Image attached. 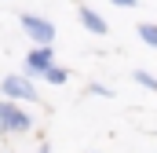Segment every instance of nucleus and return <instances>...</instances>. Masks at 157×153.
I'll return each instance as SVG.
<instances>
[{
  "instance_id": "obj_1",
  "label": "nucleus",
  "mask_w": 157,
  "mask_h": 153,
  "mask_svg": "<svg viewBox=\"0 0 157 153\" xmlns=\"http://www.w3.org/2000/svg\"><path fill=\"white\" fill-rule=\"evenodd\" d=\"M26 131H33V117L18 102L4 99L0 102V135H26Z\"/></svg>"
},
{
  "instance_id": "obj_2",
  "label": "nucleus",
  "mask_w": 157,
  "mask_h": 153,
  "mask_svg": "<svg viewBox=\"0 0 157 153\" xmlns=\"http://www.w3.org/2000/svg\"><path fill=\"white\" fill-rule=\"evenodd\" d=\"M18 22H22L26 37L33 40L37 47H51V40H55V26H51L48 18H40V15H33V11H22Z\"/></svg>"
},
{
  "instance_id": "obj_3",
  "label": "nucleus",
  "mask_w": 157,
  "mask_h": 153,
  "mask_svg": "<svg viewBox=\"0 0 157 153\" xmlns=\"http://www.w3.org/2000/svg\"><path fill=\"white\" fill-rule=\"evenodd\" d=\"M0 91H4V99H11V102H37V88H33V80L26 73H11L0 80Z\"/></svg>"
},
{
  "instance_id": "obj_4",
  "label": "nucleus",
  "mask_w": 157,
  "mask_h": 153,
  "mask_svg": "<svg viewBox=\"0 0 157 153\" xmlns=\"http://www.w3.org/2000/svg\"><path fill=\"white\" fill-rule=\"evenodd\" d=\"M55 66V51L51 47H33L29 55H26V76H40L44 80V73Z\"/></svg>"
},
{
  "instance_id": "obj_5",
  "label": "nucleus",
  "mask_w": 157,
  "mask_h": 153,
  "mask_svg": "<svg viewBox=\"0 0 157 153\" xmlns=\"http://www.w3.org/2000/svg\"><path fill=\"white\" fill-rule=\"evenodd\" d=\"M77 18H80V26L88 29V33H95V37H106V18L99 15V11H91V7H77Z\"/></svg>"
},
{
  "instance_id": "obj_6",
  "label": "nucleus",
  "mask_w": 157,
  "mask_h": 153,
  "mask_svg": "<svg viewBox=\"0 0 157 153\" xmlns=\"http://www.w3.org/2000/svg\"><path fill=\"white\" fill-rule=\"evenodd\" d=\"M139 40L157 47V22H139Z\"/></svg>"
},
{
  "instance_id": "obj_7",
  "label": "nucleus",
  "mask_w": 157,
  "mask_h": 153,
  "mask_svg": "<svg viewBox=\"0 0 157 153\" xmlns=\"http://www.w3.org/2000/svg\"><path fill=\"white\" fill-rule=\"evenodd\" d=\"M44 80H48V84H55V88H59V84H66V80H70V73H66V69H62V66H51V69H48V73H44Z\"/></svg>"
},
{
  "instance_id": "obj_8",
  "label": "nucleus",
  "mask_w": 157,
  "mask_h": 153,
  "mask_svg": "<svg viewBox=\"0 0 157 153\" xmlns=\"http://www.w3.org/2000/svg\"><path fill=\"white\" fill-rule=\"evenodd\" d=\"M132 76H135V80H139L143 88H150V91H157V76H150V73H146V69H135V73H132Z\"/></svg>"
},
{
  "instance_id": "obj_9",
  "label": "nucleus",
  "mask_w": 157,
  "mask_h": 153,
  "mask_svg": "<svg viewBox=\"0 0 157 153\" xmlns=\"http://www.w3.org/2000/svg\"><path fill=\"white\" fill-rule=\"evenodd\" d=\"M88 95H102V99H110L113 91H110V88H102V84H91V88H88Z\"/></svg>"
},
{
  "instance_id": "obj_10",
  "label": "nucleus",
  "mask_w": 157,
  "mask_h": 153,
  "mask_svg": "<svg viewBox=\"0 0 157 153\" xmlns=\"http://www.w3.org/2000/svg\"><path fill=\"white\" fill-rule=\"evenodd\" d=\"M113 4H117V7H128V11L135 7V0H113Z\"/></svg>"
},
{
  "instance_id": "obj_11",
  "label": "nucleus",
  "mask_w": 157,
  "mask_h": 153,
  "mask_svg": "<svg viewBox=\"0 0 157 153\" xmlns=\"http://www.w3.org/2000/svg\"><path fill=\"white\" fill-rule=\"evenodd\" d=\"M37 153H51V146H48V142H44V146H40V150H37Z\"/></svg>"
}]
</instances>
